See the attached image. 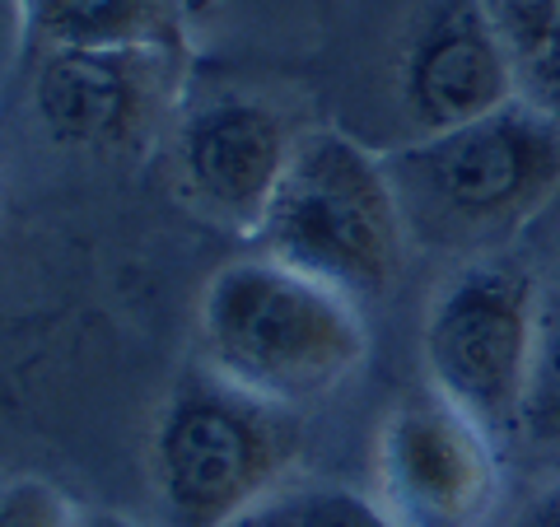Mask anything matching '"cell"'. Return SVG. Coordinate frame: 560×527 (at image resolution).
I'll use <instances>...</instances> for the list:
<instances>
[{
  "label": "cell",
  "mask_w": 560,
  "mask_h": 527,
  "mask_svg": "<svg viewBox=\"0 0 560 527\" xmlns=\"http://www.w3.org/2000/svg\"><path fill=\"white\" fill-rule=\"evenodd\" d=\"M197 331L215 374L290 411L337 393L370 350L355 298L267 253L206 280Z\"/></svg>",
  "instance_id": "6da1fadb"
},
{
  "label": "cell",
  "mask_w": 560,
  "mask_h": 527,
  "mask_svg": "<svg viewBox=\"0 0 560 527\" xmlns=\"http://www.w3.org/2000/svg\"><path fill=\"white\" fill-rule=\"evenodd\" d=\"M407 230L448 253H490L560 191V117L514 98L467 127L434 131L388 154Z\"/></svg>",
  "instance_id": "7a4b0ae2"
},
{
  "label": "cell",
  "mask_w": 560,
  "mask_h": 527,
  "mask_svg": "<svg viewBox=\"0 0 560 527\" xmlns=\"http://www.w3.org/2000/svg\"><path fill=\"white\" fill-rule=\"evenodd\" d=\"M253 238L267 257L350 298L388 294L411 248L388 160L341 131H318L294 145L285 183Z\"/></svg>",
  "instance_id": "3957f363"
},
{
  "label": "cell",
  "mask_w": 560,
  "mask_h": 527,
  "mask_svg": "<svg viewBox=\"0 0 560 527\" xmlns=\"http://www.w3.org/2000/svg\"><path fill=\"white\" fill-rule=\"evenodd\" d=\"M300 458L290 407L238 388L206 360L178 374L150 434V477L168 527H230Z\"/></svg>",
  "instance_id": "277c9868"
},
{
  "label": "cell",
  "mask_w": 560,
  "mask_h": 527,
  "mask_svg": "<svg viewBox=\"0 0 560 527\" xmlns=\"http://www.w3.org/2000/svg\"><path fill=\"white\" fill-rule=\"evenodd\" d=\"M541 290L514 261H463L430 294L420 355L430 388L481 420L490 434H514L523 415Z\"/></svg>",
  "instance_id": "5b68a950"
},
{
  "label": "cell",
  "mask_w": 560,
  "mask_h": 527,
  "mask_svg": "<svg viewBox=\"0 0 560 527\" xmlns=\"http://www.w3.org/2000/svg\"><path fill=\"white\" fill-rule=\"evenodd\" d=\"M500 495L495 434L440 393L401 397L374 444V500L397 527H481Z\"/></svg>",
  "instance_id": "8992f818"
},
{
  "label": "cell",
  "mask_w": 560,
  "mask_h": 527,
  "mask_svg": "<svg viewBox=\"0 0 560 527\" xmlns=\"http://www.w3.org/2000/svg\"><path fill=\"white\" fill-rule=\"evenodd\" d=\"M294 140L267 103L215 98L178 131V173L187 201L215 224L257 234L290 173Z\"/></svg>",
  "instance_id": "52a82bcc"
},
{
  "label": "cell",
  "mask_w": 560,
  "mask_h": 527,
  "mask_svg": "<svg viewBox=\"0 0 560 527\" xmlns=\"http://www.w3.org/2000/svg\"><path fill=\"white\" fill-rule=\"evenodd\" d=\"M518 84V57L490 24L481 0H440L401 66V103L420 136L510 108Z\"/></svg>",
  "instance_id": "ba28073f"
},
{
  "label": "cell",
  "mask_w": 560,
  "mask_h": 527,
  "mask_svg": "<svg viewBox=\"0 0 560 527\" xmlns=\"http://www.w3.org/2000/svg\"><path fill=\"white\" fill-rule=\"evenodd\" d=\"M168 94L164 47H51L33 75V108L51 140L127 145Z\"/></svg>",
  "instance_id": "9c48e42d"
},
{
  "label": "cell",
  "mask_w": 560,
  "mask_h": 527,
  "mask_svg": "<svg viewBox=\"0 0 560 527\" xmlns=\"http://www.w3.org/2000/svg\"><path fill=\"white\" fill-rule=\"evenodd\" d=\"M33 28L51 47H160V0H28Z\"/></svg>",
  "instance_id": "30bf717a"
},
{
  "label": "cell",
  "mask_w": 560,
  "mask_h": 527,
  "mask_svg": "<svg viewBox=\"0 0 560 527\" xmlns=\"http://www.w3.org/2000/svg\"><path fill=\"white\" fill-rule=\"evenodd\" d=\"M230 527H397L383 504L346 485L300 481V485H276L261 495L248 514L234 518Z\"/></svg>",
  "instance_id": "8fae6325"
},
{
  "label": "cell",
  "mask_w": 560,
  "mask_h": 527,
  "mask_svg": "<svg viewBox=\"0 0 560 527\" xmlns=\"http://www.w3.org/2000/svg\"><path fill=\"white\" fill-rule=\"evenodd\" d=\"M518 434H528L533 444H560V285L541 290Z\"/></svg>",
  "instance_id": "7c38bea8"
},
{
  "label": "cell",
  "mask_w": 560,
  "mask_h": 527,
  "mask_svg": "<svg viewBox=\"0 0 560 527\" xmlns=\"http://www.w3.org/2000/svg\"><path fill=\"white\" fill-rule=\"evenodd\" d=\"M80 508L47 477H10L0 490V527H80Z\"/></svg>",
  "instance_id": "4fadbf2b"
},
{
  "label": "cell",
  "mask_w": 560,
  "mask_h": 527,
  "mask_svg": "<svg viewBox=\"0 0 560 527\" xmlns=\"http://www.w3.org/2000/svg\"><path fill=\"white\" fill-rule=\"evenodd\" d=\"M481 10L490 14V24L500 28V38L510 43V51L523 66L547 43V33L560 14V0H481Z\"/></svg>",
  "instance_id": "5bb4252c"
},
{
  "label": "cell",
  "mask_w": 560,
  "mask_h": 527,
  "mask_svg": "<svg viewBox=\"0 0 560 527\" xmlns=\"http://www.w3.org/2000/svg\"><path fill=\"white\" fill-rule=\"evenodd\" d=\"M523 84H528V98L537 108L560 117V14L547 33V43L537 47V57L523 61Z\"/></svg>",
  "instance_id": "9a60e30c"
},
{
  "label": "cell",
  "mask_w": 560,
  "mask_h": 527,
  "mask_svg": "<svg viewBox=\"0 0 560 527\" xmlns=\"http://www.w3.org/2000/svg\"><path fill=\"white\" fill-rule=\"evenodd\" d=\"M514 527H560V490H547Z\"/></svg>",
  "instance_id": "2e32d148"
},
{
  "label": "cell",
  "mask_w": 560,
  "mask_h": 527,
  "mask_svg": "<svg viewBox=\"0 0 560 527\" xmlns=\"http://www.w3.org/2000/svg\"><path fill=\"white\" fill-rule=\"evenodd\" d=\"M80 527H140V523H131L127 514H113V508H90L80 518Z\"/></svg>",
  "instance_id": "e0dca14e"
}]
</instances>
